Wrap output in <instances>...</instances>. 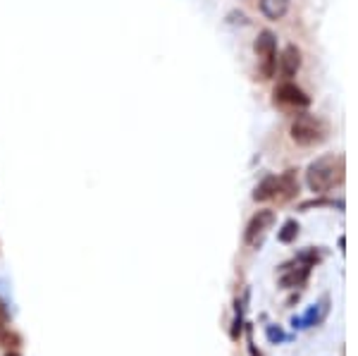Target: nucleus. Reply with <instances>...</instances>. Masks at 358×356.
Instances as JSON below:
<instances>
[{
	"label": "nucleus",
	"instance_id": "1a4fd4ad",
	"mask_svg": "<svg viewBox=\"0 0 358 356\" xmlns=\"http://www.w3.org/2000/svg\"><path fill=\"white\" fill-rule=\"evenodd\" d=\"M261 10L268 20H282L289 10V0H261Z\"/></svg>",
	"mask_w": 358,
	"mask_h": 356
},
{
	"label": "nucleus",
	"instance_id": "7ed1b4c3",
	"mask_svg": "<svg viewBox=\"0 0 358 356\" xmlns=\"http://www.w3.org/2000/svg\"><path fill=\"white\" fill-rule=\"evenodd\" d=\"M256 55L261 57V77H273L277 67V41L273 31H261V36L256 38Z\"/></svg>",
	"mask_w": 358,
	"mask_h": 356
},
{
	"label": "nucleus",
	"instance_id": "6e6552de",
	"mask_svg": "<svg viewBox=\"0 0 358 356\" xmlns=\"http://www.w3.org/2000/svg\"><path fill=\"white\" fill-rule=\"evenodd\" d=\"M277 192H280V177H265L261 185L256 187V192H253V199L268 201V199H275Z\"/></svg>",
	"mask_w": 358,
	"mask_h": 356
},
{
	"label": "nucleus",
	"instance_id": "f03ea898",
	"mask_svg": "<svg viewBox=\"0 0 358 356\" xmlns=\"http://www.w3.org/2000/svg\"><path fill=\"white\" fill-rule=\"evenodd\" d=\"M292 139L301 146H315L327 139V124L315 115H299L292 124Z\"/></svg>",
	"mask_w": 358,
	"mask_h": 356
},
{
	"label": "nucleus",
	"instance_id": "20e7f679",
	"mask_svg": "<svg viewBox=\"0 0 358 356\" xmlns=\"http://www.w3.org/2000/svg\"><path fill=\"white\" fill-rule=\"evenodd\" d=\"M273 222H275L273 211H261L258 215H253V220L248 222V227H246V244L261 246L265 234H268V229L273 227Z\"/></svg>",
	"mask_w": 358,
	"mask_h": 356
},
{
	"label": "nucleus",
	"instance_id": "39448f33",
	"mask_svg": "<svg viewBox=\"0 0 358 356\" xmlns=\"http://www.w3.org/2000/svg\"><path fill=\"white\" fill-rule=\"evenodd\" d=\"M275 101L282 103V106H292V108H308L310 99L303 94L299 86L294 84H280L275 89Z\"/></svg>",
	"mask_w": 358,
	"mask_h": 356
},
{
	"label": "nucleus",
	"instance_id": "f257e3e1",
	"mask_svg": "<svg viewBox=\"0 0 358 356\" xmlns=\"http://www.w3.org/2000/svg\"><path fill=\"white\" fill-rule=\"evenodd\" d=\"M344 158L342 156H322L317 158L315 163H310L308 168V187L313 189L315 194H325L330 192L332 187L342 185L344 180Z\"/></svg>",
	"mask_w": 358,
	"mask_h": 356
},
{
	"label": "nucleus",
	"instance_id": "9d476101",
	"mask_svg": "<svg viewBox=\"0 0 358 356\" xmlns=\"http://www.w3.org/2000/svg\"><path fill=\"white\" fill-rule=\"evenodd\" d=\"M296 234H299V225L294 220H289V222H285V227H282L280 239H282V242H292Z\"/></svg>",
	"mask_w": 358,
	"mask_h": 356
},
{
	"label": "nucleus",
	"instance_id": "0eeeda50",
	"mask_svg": "<svg viewBox=\"0 0 358 356\" xmlns=\"http://www.w3.org/2000/svg\"><path fill=\"white\" fill-rule=\"evenodd\" d=\"M299 67H301V53H299L296 45H287L280 57V72L285 77H294L299 72Z\"/></svg>",
	"mask_w": 358,
	"mask_h": 356
},
{
	"label": "nucleus",
	"instance_id": "9b49d317",
	"mask_svg": "<svg viewBox=\"0 0 358 356\" xmlns=\"http://www.w3.org/2000/svg\"><path fill=\"white\" fill-rule=\"evenodd\" d=\"M8 356H17V354H8Z\"/></svg>",
	"mask_w": 358,
	"mask_h": 356
},
{
	"label": "nucleus",
	"instance_id": "423d86ee",
	"mask_svg": "<svg viewBox=\"0 0 358 356\" xmlns=\"http://www.w3.org/2000/svg\"><path fill=\"white\" fill-rule=\"evenodd\" d=\"M310 261H313V254L308 256V261H296L294 266H285L282 268V285L285 287H294V285H301L306 278H308L310 271Z\"/></svg>",
	"mask_w": 358,
	"mask_h": 356
}]
</instances>
